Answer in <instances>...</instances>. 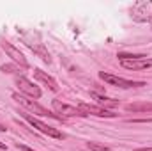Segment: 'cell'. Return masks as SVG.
Returning a JSON list of instances; mask_svg holds the SVG:
<instances>
[{
  "label": "cell",
  "mask_w": 152,
  "mask_h": 151,
  "mask_svg": "<svg viewBox=\"0 0 152 151\" xmlns=\"http://www.w3.org/2000/svg\"><path fill=\"white\" fill-rule=\"evenodd\" d=\"M25 44H27V46H30V48H32V50L37 53V55L41 57V59H42V61H44V62H51V57H50V53L44 50V44H42V43H37V44H32V43H25Z\"/></svg>",
  "instance_id": "12"
},
{
  "label": "cell",
  "mask_w": 152,
  "mask_h": 151,
  "mask_svg": "<svg viewBox=\"0 0 152 151\" xmlns=\"http://www.w3.org/2000/svg\"><path fill=\"white\" fill-rule=\"evenodd\" d=\"M120 66L126 70H133V71H140V70H149L152 68V57H143V59H136V61H120Z\"/></svg>",
  "instance_id": "8"
},
{
  "label": "cell",
  "mask_w": 152,
  "mask_h": 151,
  "mask_svg": "<svg viewBox=\"0 0 152 151\" xmlns=\"http://www.w3.org/2000/svg\"><path fill=\"white\" fill-rule=\"evenodd\" d=\"M12 98L21 105V107H25V109H28L30 112H34L36 115H41V117H51V119H57V121H62V117L60 115H57L55 112H50L48 109H44L42 105H39L36 103L34 100H28V98H25L23 94H20V93H14L12 94Z\"/></svg>",
  "instance_id": "1"
},
{
  "label": "cell",
  "mask_w": 152,
  "mask_h": 151,
  "mask_svg": "<svg viewBox=\"0 0 152 151\" xmlns=\"http://www.w3.org/2000/svg\"><path fill=\"white\" fill-rule=\"evenodd\" d=\"M0 46H2V50L14 61V64H18V66H21V68H28V62H27V59H25V55L16 48V46H12L9 41H5L4 38H0Z\"/></svg>",
  "instance_id": "5"
},
{
  "label": "cell",
  "mask_w": 152,
  "mask_h": 151,
  "mask_svg": "<svg viewBox=\"0 0 152 151\" xmlns=\"http://www.w3.org/2000/svg\"><path fill=\"white\" fill-rule=\"evenodd\" d=\"M99 78L104 80L106 84L115 85V87H120V89H131V87H143L147 85L145 82H136V80H127V78H122V76L112 75V73H106V71H99Z\"/></svg>",
  "instance_id": "3"
},
{
  "label": "cell",
  "mask_w": 152,
  "mask_h": 151,
  "mask_svg": "<svg viewBox=\"0 0 152 151\" xmlns=\"http://www.w3.org/2000/svg\"><path fill=\"white\" fill-rule=\"evenodd\" d=\"M127 123H152V117H142V119H127Z\"/></svg>",
  "instance_id": "15"
},
{
  "label": "cell",
  "mask_w": 152,
  "mask_h": 151,
  "mask_svg": "<svg viewBox=\"0 0 152 151\" xmlns=\"http://www.w3.org/2000/svg\"><path fill=\"white\" fill-rule=\"evenodd\" d=\"M78 109L85 115H96V117H115L117 114L110 112L108 109H103L99 105H88V103H80Z\"/></svg>",
  "instance_id": "7"
},
{
  "label": "cell",
  "mask_w": 152,
  "mask_h": 151,
  "mask_svg": "<svg viewBox=\"0 0 152 151\" xmlns=\"http://www.w3.org/2000/svg\"><path fill=\"white\" fill-rule=\"evenodd\" d=\"M127 112H152V101H142V103H129L126 105Z\"/></svg>",
  "instance_id": "10"
},
{
  "label": "cell",
  "mask_w": 152,
  "mask_h": 151,
  "mask_svg": "<svg viewBox=\"0 0 152 151\" xmlns=\"http://www.w3.org/2000/svg\"><path fill=\"white\" fill-rule=\"evenodd\" d=\"M0 150H7V146H5L4 142H0Z\"/></svg>",
  "instance_id": "18"
},
{
  "label": "cell",
  "mask_w": 152,
  "mask_h": 151,
  "mask_svg": "<svg viewBox=\"0 0 152 151\" xmlns=\"http://www.w3.org/2000/svg\"><path fill=\"white\" fill-rule=\"evenodd\" d=\"M87 148L90 151H110L108 146H103V144H99V142H87Z\"/></svg>",
  "instance_id": "13"
},
{
  "label": "cell",
  "mask_w": 152,
  "mask_h": 151,
  "mask_svg": "<svg viewBox=\"0 0 152 151\" xmlns=\"http://www.w3.org/2000/svg\"><path fill=\"white\" fill-rule=\"evenodd\" d=\"M16 148L21 151H36V150H32V148H28V146H25V144H21V142H16Z\"/></svg>",
  "instance_id": "16"
},
{
  "label": "cell",
  "mask_w": 152,
  "mask_h": 151,
  "mask_svg": "<svg viewBox=\"0 0 152 151\" xmlns=\"http://www.w3.org/2000/svg\"><path fill=\"white\" fill-rule=\"evenodd\" d=\"M34 76H36V80L42 82L44 85H48V89H50V91L58 93V85H57V82H55V78H53V76L46 75V73H44V71H41V70H34Z\"/></svg>",
  "instance_id": "9"
},
{
  "label": "cell",
  "mask_w": 152,
  "mask_h": 151,
  "mask_svg": "<svg viewBox=\"0 0 152 151\" xmlns=\"http://www.w3.org/2000/svg\"><path fill=\"white\" fill-rule=\"evenodd\" d=\"M16 85H18V89L21 93H25V94H28L32 98H41V94H42V91L37 85H34V82H30L25 76H16Z\"/></svg>",
  "instance_id": "6"
},
{
  "label": "cell",
  "mask_w": 152,
  "mask_h": 151,
  "mask_svg": "<svg viewBox=\"0 0 152 151\" xmlns=\"http://www.w3.org/2000/svg\"><path fill=\"white\" fill-rule=\"evenodd\" d=\"M92 98L99 103V107L106 109V107H117L118 105V100H113V98H106V96H101V94H96L92 93Z\"/></svg>",
  "instance_id": "11"
},
{
  "label": "cell",
  "mask_w": 152,
  "mask_h": 151,
  "mask_svg": "<svg viewBox=\"0 0 152 151\" xmlns=\"http://www.w3.org/2000/svg\"><path fill=\"white\" fill-rule=\"evenodd\" d=\"M51 107H53L55 114L60 115L62 119H64V117H87L78 107L67 105V103H64V101H60V100H53V101H51Z\"/></svg>",
  "instance_id": "4"
},
{
  "label": "cell",
  "mask_w": 152,
  "mask_h": 151,
  "mask_svg": "<svg viewBox=\"0 0 152 151\" xmlns=\"http://www.w3.org/2000/svg\"><path fill=\"white\" fill-rule=\"evenodd\" d=\"M133 151H152V148H138V150H133Z\"/></svg>",
  "instance_id": "17"
},
{
  "label": "cell",
  "mask_w": 152,
  "mask_h": 151,
  "mask_svg": "<svg viewBox=\"0 0 152 151\" xmlns=\"http://www.w3.org/2000/svg\"><path fill=\"white\" fill-rule=\"evenodd\" d=\"M21 115H23V119L28 123V124H32L34 128H37L41 133H44V135H48V137H51V139H64V133L60 132V130H57V128H53V126H50V124H46V123H42L41 119L37 117H34L32 114L25 112V110H21Z\"/></svg>",
  "instance_id": "2"
},
{
  "label": "cell",
  "mask_w": 152,
  "mask_h": 151,
  "mask_svg": "<svg viewBox=\"0 0 152 151\" xmlns=\"http://www.w3.org/2000/svg\"><path fill=\"white\" fill-rule=\"evenodd\" d=\"M0 71L2 73H16V71H20V68H18V64H4L0 68Z\"/></svg>",
  "instance_id": "14"
}]
</instances>
